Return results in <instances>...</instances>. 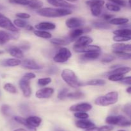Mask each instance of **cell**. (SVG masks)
<instances>
[{
	"label": "cell",
	"mask_w": 131,
	"mask_h": 131,
	"mask_svg": "<svg viewBox=\"0 0 131 131\" xmlns=\"http://www.w3.org/2000/svg\"><path fill=\"white\" fill-rule=\"evenodd\" d=\"M37 13L38 15L46 17H59L70 15L72 13L69 8H43L37 10Z\"/></svg>",
	"instance_id": "1"
},
{
	"label": "cell",
	"mask_w": 131,
	"mask_h": 131,
	"mask_svg": "<svg viewBox=\"0 0 131 131\" xmlns=\"http://www.w3.org/2000/svg\"><path fill=\"white\" fill-rule=\"evenodd\" d=\"M62 79L73 88H77L82 86V83L79 82L78 77L72 70L69 69H65L61 73Z\"/></svg>",
	"instance_id": "2"
},
{
	"label": "cell",
	"mask_w": 131,
	"mask_h": 131,
	"mask_svg": "<svg viewBox=\"0 0 131 131\" xmlns=\"http://www.w3.org/2000/svg\"><path fill=\"white\" fill-rule=\"evenodd\" d=\"M118 100V93L116 91H112L101 96L95 100V104L100 106H108L116 104Z\"/></svg>",
	"instance_id": "3"
},
{
	"label": "cell",
	"mask_w": 131,
	"mask_h": 131,
	"mask_svg": "<svg viewBox=\"0 0 131 131\" xmlns=\"http://www.w3.org/2000/svg\"><path fill=\"white\" fill-rule=\"evenodd\" d=\"M86 4L90 8L91 12L93 16H99L102 13V7L104 5V0H88Z\"/></svg>",
	"instance_id": "4"
},
{
	"label": "cell",
	"mask_w": 131,
	"mask_h": 131,
	"mask_svg": "<svg viewBox=\"0 0 131 131\" xmlns=\"http://www.w3.org/2000/svg\"><path fill=\"white\" fill-rule=\"evenodd\" d=\"M106 122L109 125H117L122 127L130 125V121L123 116H110L106 119Z\"/></svg>",
	"instance_id": "5"
},
{
	"label": "cell",
	"mask_w": 131,
	"mask_h": 131,
	"mask_svg": "<svg viewBox=\"0 0 131 131\" xmlns=\"http://www.w3.org/2000/svg\"><path fill=\"white\" fill-rule=\"evenodd\" d=\"M72 56V53L69 49L62 48L58 50L53 58L54 61L58 63H63L67 61Z\"/></svg>",
	"instance_id": "6"
},
{
	"label": "cell",
	"mask_w": 131,
	"mask_h": 131,
	"mask_svg": "<svg viewBox=\"0 0 131 131\" xmlns=\"http://www.w3.org/2000/svg\"><path fill=\"white\" fill-rule=\"evenodd\" d=\"M0 27L12 32H17L19 31L10 19L3 15L0 16Z\"/></svg>",
	"instance_id": "7"
},
{
	"label": "cell",
	"mask_w": 131,
	"mask_h": 131,
	"mask_svg": "<svg viewBox=\"0 0 131 131\" xmlns=\"http://www.w3.org/2000/svg\"><path fill=\"white\" fill-rule=\"evenodd\" d=\"M19 84L24 96L26 98L29 97L31 95V89L30 85H29V80L23 77V78L19 81Z\"/></svg>",
	"instance_id": "8"
},
{
	"label": "cell",
	"mask_w": 131,
	"mask_h": 131,
	"mask_svg": "<svg viewBox=\"0 0 131 131\" xmlns=\"http://www.w3.org/2000/svg\"><path fill=\"white\" fill-rule=\"evenodd\" d=\"M73 49L78 53H88V52H99L101 48L97 45H87L83 47H77L74 46Z\"/></svg>",
	"instance_id": "9"
},
{
	"label": "cell",
	"mask_w": 131,
	"mask_h": 131,
	"mask_svg": "<svg viewBox=\"0 0 131 131\" xmlns=\"http://www.w3.org/2000/svg\"><path fill=\"white\" fill-rule=\"evenodd\" d=\"M92 109V105L88 103H80L72 105L70 107V110L72 112H86L89 111Z\"/></svg>",
	"instance_id": "10"
},
{
	"label": "cell",
	"mask_w": 131,
	"mask_h": 131,
	"mask_svg": "<svg viewBox=\"0 0 131 131\" xmlns=\"http://www.w3.org/2000/svg\"><path fill=\"white\" fill-rule=\"evenodd\" d=\"M53 88L51 87H44V88L40 89L38 90L36 92L35 96L36 97L40 99H43V98H49L51 97L54 93Z\"/></svg>",
	"instance_id": "11"
},
{
	"label": "cell",
	"mask_w": 131,
	"mask_h": 131,
	"mask_svg": "<svg viewBox=\"0 0 131 131\" xmlns=\"http://www.w3.org/2000/svg\"><path fill=\"white\" fill-rule=\"evenodd\" d=\"M47 2L51 5L56 7L63 8H74L75 6L65 0H47Z\"/></svg>",
	"instance_id": "12"
},
{
	"label": "cell",
	"mask_w": 131,
	"mask_h": 131,
	"mask_svg": "<svg viewBox=\"0 0 131 131\" xmlns=\"http://www.w3.org/2000/svg\"><path fill=\"white\" fill-rule=\"evenodd\" d=\"M66 26L69 28H75L81 26L84 24V21L78 17H71L65 22Z\"/></svg>",
	"instance_id": "13"
},
{
	"label": "cell",
	"mask_w": 131,
	"mask_h": 131,
	"mask_svg": "<svg viewBox=\"0 0 131 131\" xmlns=\"http://www.w3.org/2000/svg\"><path fill=\"white\" fill-rule=\"evenodd\" d=\"M27 124L29 127V128L33 130L35 128L39 127L40 125L42 123V119L40 117L36 116H31L26 119ZM35 130V129H34Z\"/></svg>",
	"instance_id": "14"
},
{
	"label": "cell",
	"mask_w": 131,
	"mask_h": 131,
	"mask_svg": "<svg viewBox=\"0 0 131 131\" xmlns=\"http://www.w3.org/2000/svg\"><path fill=\"white\" fill-rule=\"evenodd\" d=\"M23 68L28 69H41L43 68L42 66L37 64L35 60L31 59H26L21 62Z\"/></svg>",
	"instance_id": "15"
},
{
	"label": "cell",
	"mask_w": 131,
	"mask_h": 131,
	"mask_svg": "<svg viewBox=\"0 0 131 131\" xmlns=\"http://www.w3.org/2000/svg\"><path fill=\"white\" fill-rule=\"evenodd\" d=\"M93 42V39L88 36H81L79 37L74 44V46L77 47H83L90 44Z\"/></svg>",
	"instance_id": "16"
},
{
	"label": "cell",
	"mask_w": 131,
	"mask_h": 131,
	"mask_svg": "<svg viewBox=\"0 0 131 131\" xmlns=\"http://www.w3.org/2000/svg\"><path fill=\"white\" fill-rule=\"evenodd\" d=\"M35 28L39 30H52L56 28L55 24L50 22H42L35 26Z\"/></svg>",
	"instance_id": "17"
},
{
	"label": "cell",
	"mask_w": 131,
	"mask_h": 131,
	"mask_svg": "<svg viewBox=\"0 0 131 131\" xmlns=\"http://www.w3.org/2000/svg\"><path fill=\"white\" fill-rule=\"evenodd\" d=\"M21 62V60L17 59H7L1 60L0 62V64L2 66L15 67L20 65Z\"/></svg>",
	"instance_id": "18"
},
{
	"label": "cell",
	"mask_w": 131,
	"mask_h": 131,
	"mask_svg": "<svg viewBox=\"0 0 131 131\" xmlns=\"http://www.w3.org/2000/svg\"><path fill=\"white\" fill-rule=\"evenodd\" d=\"M75 125L78 128H83V129H88L90 128L95 127V124L90 120H87L86 119H80L75 122Z\"/></svg>",
	"instance_id": "19"
},
{
	"label": "cell",
	"mask_w": 131,
	"mask_h": 131,
	"mask_svg": "<svg viewBox=\"0 0 131 131\" xmlns=\"http://www.w3.org/2000/svg\"><path fill=\"white\" fill-rule=\"evenodd\" d=\"M11 39H15L14 36L3 30H0V45L7 43Z\"/></svg>",
	"instance_id": "20"
},
{
	"label": "cell",
	"mask_w": 131,
	"mask_h": 131,
	"mask_svg": "<svg viewBox=\"0 0 131 131\" xmlns=\"http://www.w3.org/2000/svg\"><path fill=\"white\" fill-rule=\"evenodd\" d=\"M88 28H86V29H82V28H77V29L73 30L71 32L69 33V39H70L71 41H72L74 39H76L78 37H80L81 35H83L84 33L86 32H90L89 30H86Z\"/></svg>",
	"instance_id": "21"
},
{
	"label": "cell",
	"mask_w": 131,
	"mask_h": 131,
	"mask_svg": "<svg viewBox=\"0 0 131 131\" xmlns=\"http://www.w3.org/2000/svg\"><path fill=\"white\" fill-rule=\"evenodd\" d=\"M8 51L10 55L14 57L17 58V59H20V58L23 57V52L19 48L16 47V46H12L9 48Z\"/></svg>",
	"instance_id": "22"
},
{
	"label": "cell",
	"mask_w": 131,
	"mask_h": 131,
	"mask_svg": "<svg viewBox=\"0 0 131 131\" xmlns=\"http://www.w3.org/2000/svg\"><path fill=\"white\" fill-rule=\"evenodd\" d=\"M112 48L116 51H130L131 46L130 44H125L118 42V43L113 44L112 45Z\"/></svg>",
	"instance_id": "23"
},
{
	"label": "cell",
	"mask_w": 131,
	"mask_h": 131,
	"mask_svg": "<svg viewBox=\"0 0 131 131\" xmlns=\"http://www.w3.org/2000/svg\"><path fill=\"white\" fill-rule=\"evenodd\" d=\"M70 42H71V40L69 38H54L51 41V43L54 45H57V46H66V45L69 44Z\"/></svg>",
	"instance_id": "24"
},
{
	"label": "cell",
	"mask_w": 131,
	"mask_h": 131,
	"mask_svg": "<svg viewBox=\"0 0 131 131\" xmlns=\"http://www.w3.org/2000/svg\"><path fill=\"white\" fill-rule=\"evenodd\" d=\"M129 20L127 18L124 17H117V18H112L110 21V24L113 25H124L126 24L129 23Z\"/></svg>",
	"instance_id": "25"
},
{
	"label": "cell",
	"mask_w": 131,
	"mask_h": 131,
	"mask_svg": "<svg viewBox=\"0 0 131 131\" xmlns=\"http://www.w3.org/2000/svg\"><path fill=\"white\" fill-rule=\"evenodd\" d=\"M130 71V67L127 66H124V67H118V68H115V69L110 72V74H127V73H129Z\"/></svg>",
	"instance_id": "26"
},
{
	"label": "cell",
	"mask_w": 131,
	"mask_h": 131,
	"mask_svg": "<svg viewBox=\"0 0 131 131\" xmlns=\"http://www.w3.org/2000/svg\"><path fill=\"white\" fill-rule=\"evenodd\" d=\"M115 35L125 36V37H130L131 30L130 28H123V29L117 30L113 32Z\"/></svg>",
	"instance_id": "27"
},
{
	"label": "cell",
	"mask_w": 131,
	"mask_h": 131,
	"mask_svg": "<svg viewBox=\"0 0 131 131\" xmlns=\"http://www.w3.org/2000/svg\"><path fill=\"white\" fill-rule=\"evenodd\" d=\"M34 33L36 36L38 37H41L43 39H51L52 37V35L51 33L47 32V31L44 30H34Z\"/></svg>",
	"instance_id": "28"
},
{
	"label": "cell",
	"mask_w": 131,
	"mask_h": 131,
	"mask_svg": "<svg viewBox=\"0 0 131 131\" xmlns=\"http://www.w3.org/2000/svg\"><path fill=\"white\" fill-rule=\"evenodd\" d=\"M100 56L99 52H88L85 53L83 55V58L84 59L88 60H93L97 59Z\"/></svg>",
	"instance_id": "29"
},
{
	"label": "cell",
	"mask_w": 131,
	"mask_h": 131,
	"mask_svg": "<svg viewBox=\"0 0 131 131\" xmlns=\"http://www.w3.org/2000/svg\"><path fill=\"white\" fill-rule=\"evenodd\" d=\"M93 26L97 29H102V30H108L111 28V26L110 24L105 23L102 21H94L92 23Z\"/></svg>",
	"instance_id": "30"
},
{
	"label": "cell",
	"mask_w": 131,
	"mask_h": 131,
	"mask_svg": "<svg viewBox=\"0 0 131 131\" xmlns=\"http://www.w3.org/2000/svg\"><path fill=\"white\" fill-rule=\"evenodd\" d=\"M84 96V94L81 91H75V92H68L67 95V98H69L71 99H80L82 98Z\"/></svg>",
	"instance_id": "31"
},
{
	"label": "cell",
	"mask_w": 131,
	"mask_h": 131,
	"mask_svg": "<svg viewBox=\"0 0 131 131\" xmlns=\"http://www.w3.org/2000/svg\"><path fill=\"white\" fill-rule=\"evenodd\" d=\"M28 6L33 9H40L43 6V3L40 0H29Z\"/></svg>",
	"instance_id": "32"
},
{
	"label": "cell",
	"mask_w": 131,
	"mask_h": 131,
	"mask_svg": "<svg viewBox=\"0 0 131 131\" xmlns=\"http://www.w3.org/2000/svg\"><path fill=\"white\" fill-rule=\"evenodd\" d=\"M113 53L118 57L120 58V59L127 60V59H130L131 58V54L125 52V51H116V50H115V51H113Z\"/></svg>",
	"instance_id": "33"
},
{
	"label": "cell",
	"mask_w": 131,
	"mask_h": 131,
	"mask_svg": "<svg viewBox=\"0 0 131 131\" xmlns=\"http://www.w3.org/2000/svg\"><path fill=\"white\" fill-rule=\"evenodd\" d=\"M106 83V81L102 79H93L87 82L86 84L89 86H104Z\"/></svg>",
	"instance_id": "34"
},
{
	"label": "cell",
	"mask_w": 131,
	"mask_h": 131,
	"mask_svg": "<svg viewBox=\"0 0 131 131\" xmlns=\"http://www.w3.org/2000/svg\"><path fill=\"white\" fill-rule=\"evenodd\" d=\"M4 89L7 92H10V93L15 94L17 92V89L15 86L10 83H6L3 86Z\"/></svg>",
	"instance_id": "35"
},
{
	"label": "cell",
	"mask_w": 131,
	"mask_h": 131,
	"mask_svg": "<svg viewBox=\"0 0 131 131\" xmlns=\"http://www.w3.org/2000/svg\"><path fill=\"white\" fill-rule=\"evenodd\" d=\"M106 8L108 9L109 10L112 12H119L120 10V7L118 6L116 4L111 2H108L106 4Z\"/></svg>",
	"instance_id": "36"
},
{
	"label": "cell",
	"mask_w": 131,
	"mask_h": 131,
	"mask_svg": "<svg viewBox=\"0 0 131 131\" xmlns=\"http://www.w3.org/2000/svg\"><path fill=\"white\" fill-rule=\"evenodd\" d=\"M14 24L17 28V27H19V28H26V26L28 25V23L26 21L20 19H15L14 21Z\"/></svg>",
	"instance_id": "37"
},
{
	"label": "cell",
	"mask_w": 131,
	"mask_h": 131,
	"mask_svg": "<svg viewBox=\"0 0 131 131\" xmlns=\"http://www.w3.org/2000/svg\"><path fill=\"white\" fill-rule=\"evenodd\" d=\"M1 111L4 116H10V113H11V108L7 104H4L1 106Z\"/></svg>",
	"instance_id": "38"
},
{
	"label": "cell",
	"mask_w": 131,
	"mask_h": 131,
	"mask_svg": "<svg viewBox=\"0 0 131 131\" xmlns=\"http://www.w3.org/2000/svg\"><path fill=\"white\" fill-rule=\"evenodd\" d=\"M124 76L123 74H110L108 77V79L112 82H118L120 81Z\"/></svg>",
	"instance_id": "39"
},
{
	"label": "cell",
	"mask_w": 131,
	"mask_h": 131,
	"mask_svg": "<svg viewBox=\"0 0 131 131\" xmlns=\"http://www.w3.org/2000/svg\"><path fill=\"white\" fill-rule=\"evenodd\" d=\"M113 41L118 42H127L129 41L131 39L130 37H125V36H120V35H115L113 37Z\"/></svg>",
	"instance_id": "40"
},
{
	"label": "cell",
	"mask_w": 131,
	"mask_h": 131,
	"mask_svg": "<svg viewBox=\"0 0 131 131\" xmlns=\"http://www.w3.org/2000/svg\"><path fill=\"white\" fill-rule=\"evenodd\" d=\"M51 78L50 77L42 78L38 80V84L40 86H46L51 82Z\"/></svg>",
	"instance_id": "41"
},
{
	"label": "cell",
	"mask_w": 131,
	"mask_h": 131,
	"mask_svg": "<svg viewBox=\"0 0 131 131\" xmlns=\"http://www.w3.org/2000/svg\"><path fill=\"white\" fill-rule=\"evenodd\" d=\"M68 92H69V89L67 88L62 89L58 94V98L61 100H65V98H67Z\"/></svg>",
	"instance_id": "42"
},
{
	"label": "cell",
	"mask_w": 131,
	"mask_h": 131,
	"mask_svg": "<svg viewBox=\"0 0 131 131\" xmlns=\"http://www.w3.org/2000/svg\"><path fill=\"white\" fill-rule=\"evenodd\" d=\"M74 116L78 119H86L89 117V115L86 113H84V112H76L74 114Z\"/></svg>",
	"instance_id": "43"
},
{
	"label": "cell",
	"mask_w": 131,
	"mask_h": 131,
	"mask_svg": "<svg viewBox=\"0 0 131 131\" xmlns=\"http://www.w3.org/2000/svg\"><path fill=\"white\" fill-rule=\"evenodd\" d=\"M10 3L15 5H24V6H28L29 0H10Z\"/></svg>",
	"instance_id": "44"
},
{
	"label": "cell",
	"mask_w": 131,
	"mask_h": 131,
	"mask_svg": "<svg viewBox=\"0 0 131 131\" xmlns=\"http://www.w3.org/2000/svg\"><path fill=\"white\" fill-rule=\"evenodd\" d=\"M14 120L18 122L19 123H20V124L26 126V127H28V128H29L31 130H32L29 128V127L28 126V125L27 124L26 120V119H24V118H22V117H19V116H15L14 117Z\"/></svg>",
	"instance_id": "45"
},
{
	"label": "cell",
	"mask_w": 131,
	"mask_h": 131,
	"mask_svg": "<svg viewBox=\"0 0 131 131\" xmlns=\"http://www.w3.org/2000/svg\"><path fill=\"white\" fill-rule=\"evenodd\" d=\"M115 59V57L113 56V55H106V56H105L104 57L103 59L101 60V61L104 63H109V62H112Z\"/></svg>",
	"instance_id": "46"
},
{
	"label": "cell",
	"mask_w": 131,
	"mask_h": 131,
	"mask_svg": "<svg viewBox=\"0 0 131 131\" xmlns=\"http://www.w3.org/2000/svg\"><path fill=\"white\" fill-rule=\"evenodd\" d=\"M111 3L116 4L118 6H125L127 5V2L125 0H110Z\"/></svg>",
	"instance_id": "47"
},
{
	"label": "cell",
	"mask_w": 131,
	"mask_h": 131,
	"mask_svg": "<svg viewBox=\"0 0 131 131\" xmlns=\"http://www.w3.org/2000/svg\"><path fill=\"white\" fill-rule=\"evenodd\" d=\"M130 103H128L126 105H125L124 107V112L127 114V115L129 116V117L130 116V113H131V109H130Z\"/></svg>",
	"instance_id": "48"
},
{
	"label": "cell",
	"mask_w": 131,
	"mask_h": 131,
	"mask_svg": "<svg viewBox=\"0 0 131 131\" xmlns=\"http://www.w3.org/2000/svg\"><path fill=\"white\" fill-rule=\"evenodd\" d=\"M16 16L17 17H19V19H29L30 17V15L27 13H24V12H20V13H17L16 14Z\"/></svg>",
	"instance_id": "49"
},
{
	"label": "cell",
	"mask_w": 131,
	"mask_h": 131,
	"mask_svg": "<svg viewBox=\"0 0 131 131\" xmlns=\"http://www.w3.org/2000/svg\"><path fill=\"white\" fill-rule=\"evenodd\" d=\"M120 82L122 83H124V84H127V85H129L130 86L131 84V77H127L125 78H123L122 79L120 80Z\"/></svg>",
	"instance_id": "50"
},
{
	"label": "cell",
	"mask_w": 131,
	"mask_h": 131,
	"mask_svg": "<svg viewBox=\"0 0 131 131\" xmlns=\"http://www.w3.org/2000/svg\"><path fill=\"white\" fill-rule=\"evenodd\" d=\"M113 129V127L111 125H104L99 127L100 131H111Z\"/></svg>",
	"instance_id": "51"
},
{
	"label": "cell",
	"mask_w": 131,
	"mask_h": 131,
	"mask_svg": "<svg viewBox=\"0 0 131 131\" xmlns=\"http://www.w3.org/2000/svg\"><path fill=\"white\" fill-rule=\"evenodd\" d=\"M23 77L25 78H26V79L29 80H30L35 78L36 75L33 73H26V74H24Z\"/></svg>",
	"instance_id": "52"
},
{
	"label": "cell",
	"mask_w": 131,
	"mask_h": 131,
	"mask_svg": "<svg viewBox=\"0 0 131 131\" xmlns=\"http://www.w3.org/2000/svg\"><path fill=\"white\" fill-rule=\"evenodd\" d=\"M102 17L106 21H108V20H111L113 17V15H111V14H104Z\"/></svg>",
	"instance_id": "53"
},
{
	"label": "cell",
	"mask_w": 131,
	"mask_h": 131,
	"mask_svg": "<svg viewBox=\"0 0 131 131\" xmlns=\"http://www.w3.org/2000/svg\"><path fill=\"white\" fill-rule=\"evenodd\" d=\"M85 131H100L99 130V127H93L92 128H90L88 129H86Z\"/></svg>",
	"instance_id": "54"
},
{
	"label": "cell",
	"mask_w": 131,
	"mask_h": 131,
	"mask_svg": "<svg viewBox=\"0 0 131 131\" xmlns=\"http://www.w3.org/2000/svg\"><path fill=\"white\" fill-rule=\"evenodd\" d=\"M26 29L28 30H33V27L32 26L29 25V24H28V25L26 26Z\"/></svg>",
	"instance_id": "55"
},
{
	"label": "cell",
	"mask_w": 131,
	"mask_h": 131,
	"mask_svg": "<svg viewBox=\"0 0 131 131\" xmlns=\"http://www.w3.org/2000/svg\"><path fill=\"white\" fill-rule=\"evenodd\" d=\"M126 92H128L129 94H131V87H130V86H129L128 88H127Z\"/></svg>",
	"instance_id": "56"
},
{
	"label": "cell",
	"mask_w": 131,
	"mask_h": 131,
	"mask_svg": "<svg viewBox=\"0 0 131 131\" xmlns=\"http://www.w3.org/2000/svg\"><path fill=\"white\" fill-rule=\"evenodd\" d=\"M14 131H27V130H26L24 129V128H18V129L15 130Z\"/></svg>",
	"instance_id": "57"
},
{
	"label": "cell",
	"mask_w": 131,
	"mask_h": 131,
	"mask_svg": "<svg viewBox=\"0 0 131 131\" xmlns=\"http://www.w3.org/2000/svg\"><path fill=\"white\" fill-rule=\"evenodd\" d=\"M67 1H70V2H75V1H78V0H66Z\"/></svg>",
	"instance_id": "58"
},
{
	"label": "cell",
	"mask_w": 131,
	"mask_h": 131,
	"mask_svg": "<svg viewBox=\"0 0 131 131\" xmlns=\"http://www.w3.org/2000/svg\"><path fill=\"white\" fill-rule=\"evenodd\" d=\"M55 131H64V130H63L62 129H60V128H56V129H55Z\"/></svg>",
	"instance_id": "59"
},
{
	"label": "cell",
	"mask_w": 131,
	"mask_h": 131,
	"mask_svg": "<svg viewBox=\"0 0 131 131\" xmlns=\"http://www.w3.org/2000/svg\"><path fill=\"white\" fill-rule=\"evenodd\" d=\"M3 8H4V6H3V5H1V4H0V10H3Z\"/></svg>",
	"instance_id": "60"
},
{
	"label": "cell",
	"mask_w": 131,
	"mask_h": 131,
	"mask_svg": "<svg viewBox=\"0 0 131 131\" xmlns=\"http://www.w3.org/2000/svg\"><path fill=\"white\" fill-rule=\"evenodd\" d=\"M2 53H3V51H0V54H2Z\"/></svg>",
	"instance_id": "61"
},
{
	"label": "cell",
	"mask_w": 131,
	"mask_h": 131,
	"mask_svg": "<svg viewBox=\"0 0 131 131\" xmlns=\"http://www.w3.org/2000/svg\"><path fill=\"white\" fill-rule=\"evenodd\" d=\"M118 131H125V130H118Z\"/></svg>",
	"instance_id": "62"
},
{
	"label": "cell",
	"mask_w": 131,
	"mask_h": 131,
	"mask_svg": "<svg viewBox=\"0 0 131 131\" xmlns=\"http://www.w3.org/2000/svg\"><path fill=\"white\" fill-rule=\"evenodd\" d=\"M3 15V14H1V13H0V16H1V15Z\"/></svg>",
	"instance_id": "63"
}]
</instances>
